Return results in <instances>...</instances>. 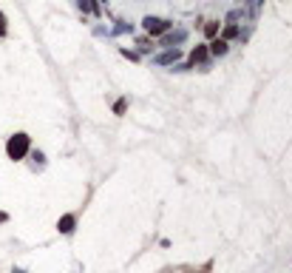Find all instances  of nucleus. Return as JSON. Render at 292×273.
Wrapping results in <instances>:
<instances>
[{
  "label": "nucleus",
  "mask_w": 292,
  "mask_h": 273,
  "mask_svg": "<svg viewBox=\"0 0 292 273\" xmlns=\"http://www.w3.org/2000/svg\"><path fill=\"white\" fill-rule=\"evenodd\" d=\"M28 148H31L28 134H14V136H9V142H6V154H9V160H14V163H20L28 154Z\"/></svg>",
  "instance_id": "f257e3e1"
},
{
  "label": "nucleus",
  "mask_w": 292,
  "mask_h": 273,
  "mask_svg": "<svg viewBox=\"0 0 292 273\" xmlns=\"http://www.w3.org/2000/svg\"><path fill=\"white\" fill-rule=\"evenodd\" d=\"M142 26H145L147 34H165V31L170 28V23H168V20H162V17H145V20H142Z\"/></svg>",
  "instance_id": "f03ea898"
},
{
  "label": "nucleus",
  "mask_w": 292,
  "mask_h": 273,
  "mask_svg": "<svg viewBox=\"0 0 292 273\" xmlns=\"http://www.w3.org/2000/svg\"><path fill=\"white\" fill-rule=\"evenodd\" d=\"M74 225H77V217H74V214H66V217H60V222H57L60 233H71L74 231Z\"/></svg>",
  "instance_id": "7ed1b4c3"
},
{
  "label": "nucleus",
  "mask_w": 292,
  "mask_h": 273,
  "mask_svg": "<svg viewBox=\"0 0 292 273\" xmlns=\"http://www.w3.org/2000/svg\"><path fill=\"white\" fill-rule=\"evenodd\" d=\"M179 49H170V52H165V55H159L156 57V63H162V66H170V63H176V60H179Z\"/></svg>",
  "instance_id": "20e7f679"
},
{
  "label": "nucleus",
  "mask_w": 292,
  "mask_h": 273,
  "mask_svg": "<svg viewBox=\"0 0 292 273\" xmlns=\"http://www.w3.org/2000/svg\"><path fill=\"white\" fill-rule=\"evenodd\" d=\"M210 55V49H204V46H199V49H193V55H190V63L196 66V63H201L204 57Z\"/></svg>",
  "instance_id": "39448f33"
},
{
  "label": "nucleus",
  "mask_w": 292,
  "mask_h": 273,
  "mask_svg": "<svg viewBox=\"0 0 292 273\" xmlns=\"http://www.w3.org/2000/svg\"><path fill=\"white\" fill-rule=\"evenodd\" d=\"M224 52H227V40H213V43H210V55L221 57Z\"/></svg>",
  "instance_id": "423d86ee"
},
{
  "label": "nucleus",
  "mask_w": 292,
  "mask_h": 273,
  "mask_svg": "<svg viewBox=\"0 0 292 273\" xmlns=\"http://www.w3.org/2000/svg\"><path fill=\"white\" fill-rule=\"evenodd\" d=\"M204 34H207V37H216V34H219V23H216V20H210V23L204 26Z\"/></svg>",
  "instance_id": "0eeeda50"
},
{
  "label": "nucleus",
  "mask_w": 292,
  "mask_h": 273,
  "mask_svg": "<svg viewBox=\"0 0 292 273\" xmlns=\"http://www.w3.org/2000/svg\"><path fill=\"white\" fill-rule=\"evenodd\" d=\"M182 37H185V31H176V34H170V37H165V46H170L173 49V43H179Z\"/></svg>",
  "instance_id": "6e6552de"
},
{
  "label": "nucleus",
  "mask_w": 292,
  "mask_h": 273,
  "mask_svg": "<svg viewBox=\"0 0 292 273\" xmlns=\"http://www.w3.org/2000/svg\"><path fill=\"white\" fill-rule=\"evenodd\" d=\"M31 160H34V168H43V165H46V157H43L40 151H34V154H31Z\"/></svg>",
  "instance_id": "1a4fd4ad"
},
{
  "label": "nucleus",
  "mask_w": 292,
  "mask_h": 273,
  "mask_svg": "<svg viewBox=\"0 0 292 273\" xmlns=\"http://www.w3.org/2000/svg\"><path fill=\"white\" fill-rule=\"evenodd\" d=\"M80 9H82V12H97L94 0H80Z\"/></svg>",
  "instance_id": "9d476101"
},
{
  "label": "nucleus",
  "mask_w": 292,
  "mask_h": 273,
  "mask_svg": "<svg viewBox=\"0 0 292 273\" xmlns=\"http://www.w3.org/2000/svg\"><path fill=\"white\" fill-rule=\"evenodd\" d=\"M0 37H6V14L0 12Z\"/></svg>",
  "instance_id": "9b49d317"
},
{
  "label": "nucleus",
  "mask_w": 292,
  "mask_h": 273,
  "mask_svg": "<svg viewBox=\"0 0 292 273\" xmlns=\"http://www.w3.org/2000/svg\"><path fill=\"white\" fill-rule=\"evenodd\" d=\"M236 34H239V28H236V26H227V31H224V37H236Z\"/></svg>",
  "instance_id": "f8f14e48"
},
{
  "label": "nucleus",
  "mask_w": 292,
  "mask_h": 273,
  "mask_svg": "<svg viewBox=\"0 0 292 273\" xmlns=\"http://www.w3.org/2000/svg\"><path fill=\"white\" fill-rule=\"evenodd\" d=\"M125 106H128V100H120V103H117V109H114V111H117V114H122V111H125Z\"/></svg>",
  "instance_id": "ddd939ff"
},
{
  "label": "nucleus",
  "mask_w": 292,
  "mask_h": 273,
  "mask_svg": "<svg viewBox=\"0 0 292 273\" xmlns=\"http://www.w3.org/2000/svg\"><path fill=\"white\" fill-rule=\"evenodd\" d=\"M6 219H9V217H6V214H0V222H6Z\"/></svg>",
  "instance_id": "4468645a"
},
{
  "label": "nucleus",
  "mask_w": 292,
  "mask_h": 273,
  "mask_svg": "<svg viewBox=\"0 0 292 273\" xmlns=\"http://www.w3.org/2000/svg\"><path fill=\"white\" fill-rule=\"evenodd\" d=\"M14 273H26V271H14Z\"/></svg>",
  "instance_id": "2eb2a0df"
}]
</instances>
